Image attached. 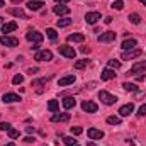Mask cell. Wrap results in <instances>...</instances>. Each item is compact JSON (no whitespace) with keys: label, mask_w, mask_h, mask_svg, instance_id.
<instances>
[{"label":"cell","mask_w":146,"mask_h":146,"mask_svg":"<svg viewBox=\"0 0 146 146\" xmlns=\"http://www.w3.org/2000/svg\"><path fill=\"white\" fill-rule=\"evenodd\" d=\"M66 41L68 42H83L85 41V36L80 34V33H73V34H68L66 36Z\"/></svg>","instance_id":"9a60e30c"},{"label":"cell","mask_w":146,"mask_h":146,"mask_svg":"<svg viewBox=\"0 0 146 146\" xmlns=\"http://www.w3.org/2000/svg\"><path fill=\"white\" fill-rule=\"evenodd\" d=\"M48 109L51 110V112H58V109H60V102L54 100V99L49 100V102H48Z\"/></svg>","instance_id":"d4e9b609"},{"label":"cell","mask_w":146,"mask_h":146,"mask_svg":"<svg viewBox=\"0 0 146 146\" xmlns=\"http://www.w3.org/2000/svg\"><path fill=\"white\" fill-rule=\"evenodd\" d=\"M66 2H70V0H56V3H60V5H63V3H66Z\"/></svg>","instance_id":"bcb514c9"},{"label":"cell","mask_w":146,"mask_h":146,"mask_svg":"<svg viewBox=\"0 0 146 146\" xmlns=\"http://www.w3.org/2000/svg\"><path fill=\"white\" fill-rule=\"evenodd\" d=\"M34 141V138H31V136H27V138H24V143H33Z\"/></svg>","instance_id":"ee69618b"},{"label":"cell","mask_w":146,"mask_h":146,"mask_svg":"<svg viewBox=\"0 0 146 146\" xmlns=\"http://www.w3.org/2000/svg\"><path fill=\"white\" fill-rule=\"evenodd\" d=\"M80 51H82L83 54H87V53L90 51V48H87V46H82V48H80Z\"/></svg>","instance_id":"ab89813d"},{"label":"cell","mask_w":146,"mask_h":146,"mask_svg":"<svg viewBox=\"0 0 146 146\" xmlns=\"http://www.w3.org/2000/svg\"><path fill=\"white\" fill-rule=\"evenodd\" d=\"M12 126L9 124V122H0V131H9Z\"/></svg>","instance_id":"74e56055"},{"label":"cell","mask_w":146,"mask_h":146,"mask_svg":"<svg viewBox=\"0 0 146 146\" xmlns=\"http://www.w3.org/2000/svg\"><path fill=\"white\" fill-rule=\"evenodd\" d=\"M73 82H75V75H66V76L60 78L58 85H60V87H66V85H72Z\"/></svg>","instance_id":"ffe728a7"},{"label":"cell","mask_w":146,"mask_h":146,"mask_svg":"<svg viewBox=\"0 0 146 146\" xmlns=\"http://www.w3.org/2000/svg\"><path fill=\"white\" fill-rule=\"evenodd\" d=\"M34 60H37V61H51V60H53V53H51L49 49L36 51V54H34Z\"/></svg>","instance_id":"7a4b0ae2"},{"label":"cell","mask_w":146,"mask_h":146,"mask_svg":"<svg viewBox=\"0 0 146 146\" xmlns=\"http://www.w3.org/2000/svg\"><path fill=\"white\" fill-rule=\"evenodd\" d=\"M82 109L85 110V112H88V114H94V112H97L99 106L95 102H92V100H83L82 102Z\"/></svg>","instance_id":"8992f818"},{"label":"cell","mask_w":146,"mask_h":146,"mask_svg":"<svg viewBox=\"0 0 146 146\" xmlns=\"http://www.w3.org/2000/svg\"><path fill=\"white\" fill-rule=\"evenodd\" d=\"M15 29H17V22H7V24L2 26V33H3V36H7V33H14Z\"/></svg>","instance_id":"e0dca14e"},{"label":"cell","mask_w":146,"mask_h":146,"mask_svg":"<svg viewBox=\"0 0 146 146\" xmlns=\"http://www.w3.org/2000/svg\"><path fill=\"white\" fill-rule=\"evenodd\" d=\"M141 54H143L141 49H129L122 53V60H134V58H139Z\"/></svg>","instance_id":"9c48e42d"},{"label":"cell","mask_w":146,"mask_h":146,"mask_svg":"<svg viewBox=\"0 0 146 146\" xmlns=\"http://www.w3.org/2000/svg\"><path fill=\"white\" fill-rule=\"evenodd\" d=\"M5 146H15V145H14V143H7Z\"/></svg>","instance_id":"816d5d0a"},{"label":"cell","mask_w":146,"mask_h":146,"mask_svg":"<svg viewBox=\"0 0 146 146\" xmlns=\"http://www.w3.org/2000/svg\"><path fill=\"white\" fill-rule=\"evenodd\" d=\"M58 51H60V54H63L65 58H70V60H73L75 56H76V51L73 49L72 46H58Z\"/></svg>","instance_id":"3957f363"},{"label":"cell","mask_w":146,"mask_h":146,"mask_svg":"<svg viewBox=\"0 0 146 146\" xmlns=\"http://www.w3.org/2000/svg\"><path fill=\"white\" fill-rule=\"evenodd\" d=\"M46 36L49 37L51 41H54V39L58 37V33H56L54 29H51V27H49V29H46Z\"/></svg>","instance_id":"1f68e13d"},{"label":"cell","mask_w":146,"mask_h":146,"mask_svg":"<svg viewBox=\"0 0 146 146\" xmlns=\"http://www.w3.org/2000/svg\"><path fill=\"white\" fill-rule=\"evenodd\" d=\"M138 114H139V115H146V104H143V106L138 109Z\"/></svg>","instance_id":"f35d334b"},{"label":"cell","mask_w":146,"mask_h":146,"mask_svg":"<svg viewBox=\"0 0 146 146\" xmlns=\"http://www.w3.org/2000/svg\"><path fill=\"white\" fill-rule=\"evenodd\" d=\"M87 134H88L90 139H102V138H104V133H102L100 129H95V127H90V129L87 131Z\"/></svg>","instance_id":"7c38bea8"},{"label":"cell","mask_w":146,"mask_h":146,"mask_svg":"<svg viewBox=\"0 0 146 146\" xmlns=\"http://www.w3.org/2000/svg\"><path fill=\"white\" fill-rule=\"evenodd\" d=\"M63 143H65L66 146H75L76 145V139L72 138V136H65V138H63Z\"/></svg>","instance_id":"83f0119b"},{"label":"cell","mask_w":146,"mask_h":146,"mask_svg":"<svg viewBox=\"0 0 146 146\" xmlns=\"http://www.w3.org/2000/svg\"><path fill=\"white\" fill-rule=\"evenodd\" d=\"M3 5H5V3H3V0H0V7H3Z\"/></svg>","instance_id":"f5cc1de1"},{"label":"cell","mask_w":146,"mask_h":146,"mask_svg":"<svg viewBox=\"0 0 146 146\" xmlns=\"http://www.w3.org/2000/svg\"><path fill=\"white\" fill-rule=\"evenodd\" d=\"M26 131H27V133H33V131H34V127H33V126H27V127H26Z\"/></svg>","instance_id":"f6af8a7d"},{"label":"cell","mask_w":146,"mask_h":146,"mask_svg":"<svg viewBox=\"0 0 146 146\" xmlns=\"http://www.w3.org/2000/svg\"><path fill=\"white\" fill-rule=\"evenodd\" d=\"M83 133V129L80 127V126H75V127H72V134H75V136H78V134H82Z\"/></svg>","instance_id":"8d00e7d4"},{"label":"cell","mask_w":146,"mask_h":146,"mask_svg":"<svg viewBox=\"0 0 146 146\" xmlns=\"http://www.w3.org/2000/svg\"><path fill=\"white\" fill-rule=\"evenodd\" d=\"M109 68H112V70H117V68H121V63H119L117 60H109Z\"/></svg>","instance_id":"d6a6232c"},{"label":"cell","mask_w":146,"mask_h":146,"mask_svg":"<svg viewBox=\"0 0 146 146\" xmlns=\"http://www.w3.org/2000/svg\"><path fill=\"white\" fill-rule=\"evenodd\" d=\"M114 39H115V33L114 31H106L99 36V42H110Z\"/></svg>","instance_id":"30bf717a"},{"label":"cell","mask_w":146,"mask_h":146,"mask_svg":"<svg viewBox=\"0 0 146 146\" xmlns=\"http://www.w3.org/2000/svg\"><path fill=\"white\" fill-rule=\"evenodd\" d=\"M88 63H90L88 60H78V61H75V65H73V66H75L76 70H82V68H85Z\"/></svg>","instance_id":"484cf974"},{"label":"cell","mask_w":146,"mask_h":146,"mask_svg":"<svg viewBox=\"0 0 146 146\" xmlns=\"http://www.w3.org/2000/svg\"><path fill=\"white\" fill-rule=\"evenodd\" d=\"M7 133H9V136H10L12 139H15V138H19V131H17V129H12V127H10V129H9Z\"/></svg>","instance_id":"d590c367"},{"label":"cell","mask_w":146,"mask_h":146,"mask_svg":"<svg viewBox=\"0 0 146 146\" xmlns=\"http://www.w3.org/2000/svg\"><path fill=\"white\" fill-rule=\"evenodd\" d=\"M9 14L14 17H21V19H29V15L22 10V9H9Z\"/></svg>","instance_id":"2e32d148"},{"label":"cell","mask_w":146,"mask_h":146,"mask_svg":"<svg viewBox=\"0 0 146 146\" xmlns=\"http://www.w3.org/2000/svg\"><path fill=\"white\" fill-rule=\"evenodd\" d=\"M53 12L56 14V15H68L70 14V7H66V5H54V9H53Z\"/></svg>","instance_id":"4fadbf2b"},{"label":"cell","mask_w":146,"mask_h":146,"mask_svg":"<svg viewBox=\"0 0 146 146\" xmlns=\"http://www.w3.org/2000/svg\"><path fill=\"white\" fill-rule=\"evenodd\" d=\"M61 104H63L65 109H73V107L76 106V100H75V97H65Z\"/></svg>","instance_id":"7402d4cb"},{"label":"cell","mask_w":146,"mask_h":146,"mask_svg":"<svg viewBox=\"0 0 146 146\" xmlns=\"http://www.w3.org/2000/svg\"><path fill=\"white\" fill-rule=\"evenodd\" d=\"M26 39L27 41H31V42H41L42 39H44V36L41 34V33H37V31H33V29H29L27 33H26Z\"/></svg>","instance_id":"277c9868"},{"label":"cell","mask_w":146,"mask_h":146,"mask_svg":"<svg viewBox=\"0 0 146 146\" xmlns=\"http://www.w3.org/2000/svg\"><path fill=\"white\" fill-rule=\"evenodd\" d=\"M139 2H141V3H143V5L146 7V0H139Z\"/></svg>","instance_id":"f907efd6"},{"label":"cell","mask_w":146,"mask_h":146,"mask_svg":"<svg viewBox=\"0 0 146 146\" xmlns=\"http://www.w3.org/2000/svg\"><path fill=\"white\" fill-rule=\"evenodd\" d=\"M70 24H72V19H58V22H56L58 27H68Z\"/></svg>","instance_id":"4316f807"},{"label":"cell","mask_w":146,"mask_h":146,"mask_svg":"<svg viewBox=\"0 0 146 146\" xmlns=\"http://www.w3.org/2000/svg\"><path fill=\"white\" fill-rule=\"evenodd\" d=\"M37 72H39V68H29V70H27L29 75H34V73H37Z\"/></svg>","instance_id":"60d3db41"},{"label":"cell","mask_w":146,"mask_h":146,"mask_svg":"<svg viewBox=\"0 0 146 146\" xmlns=\"http://www.w3.org/2000/svg\"><path fill=\"white\" fill-rule=\"evenodd\" d=\"M104 22H106V24H110V22H112V17H106V21H104Z\"/></svg>","instance_id":"7dc6e473"},{"label":"cell","mask_w":146,"mask_h":146,"mask_svg":"<svg viewBox=\"0 0 146 146\" xmlns=\"http://www.w3.org/2000/svg\"><path fill=\"white\" fill-rule=\"evenodd\" d=\"M0 42L7 48H15L19 46V39L17 37H10V36H0Z\"/></svg>","instance_id":"5b68a950"},{"label":"cell","mask_w":146,"mask_h":146,"mask_svg":"<svg viewBox=\"0 0 146 146\" xmlns=\"http://www.w3.org/2000/svg\"><path fill=\"white\" fill-rule=\"evenodd\" d=\"M0 24H2V17H0Z\"/></svg>","instance_id":"db71d44e"},{"label":"cell","mask_w":146,"mask_h":146,"mask_svg":"<svg viewBox=\"0 0 146 146\" xmlns=\"http://www.w3.org/2000/svg\"><path fill=\"white\" fill-rule=\"evenodd\" d=\"M2 100H3L5 104H14V102H19L21 97H19L17 94H12V92H10V94H5V95L2 97Z\"/></svg>","instance_id":"5bb4252c"},{"label":"cell","mask_w":146,"mask_h":146,"mask_svg":"<svg viewBox=\"0 0 146 146\" xmlns=\"http://www.w3.org/2000/svg\"><path fill=\"white\" fill-rule=\"evenodd\" d=\"M100 78L102 80H112V78H115V72L112 68H106L104 72L100 73Z\"/></svg>","instance_id":"603a6c76"},{"label":"cell","mask_w":146,"mask_h":146,"mask_svg":"<svg viewBox=\"0 0 146 146\" xmlns=\"http://www.w3.org/2000/svg\"><path fill=\"white\" fill-rule=\"evenodd\" d=\"M49 78H51V75H49V76H46V78H39V80H34V82H33V87H37V85H41V83H46Z\"/></svg>","instance_id":"e575fe53"},{"label":"cell","mask_w":146,"mask_h":146,"mask_svg":"<svg viewBox=\"0 0 146 146\" xmlns=\"http://www.w3.org/2000/svg\"><path fill=\"white\" fill-rule=\"evenodd\" d=\"M100 21V12H87V15H85V22L87 24H97Z\"/></svg>","instance_id":"52a82bcc"},{"label":"cell","mask_w":146,"mask_h":146,"mask_svg":"<svg viewBox=\"0 0 146 146\" xmlns=\"http://www.w3.org/2000/svg\"><path fill=\"white\" fill-rule=\"evenodd\" d=\"M110 7L115 9V10H122V9H124V2H122V0H115V2H112Z\"/></svg>","instance_id":"f546056e"},{"label":"cell","mask_w":146,"mask_h":146,"mask_svg":"<svg viewBox=\"0 0 146 146\" xmlns=\"http://www.w3.org/2000/svg\"><path fill=\"white\" fill-rule=\"evenodd\" d=\"M42 5H44V2H41V0H31V2H27V9L29 10H41L42 9Z\"/></svg>","instance_id":"ac0fdd59"},{"label":"cell","mask_w":146,"mask_h":146,"mask_svg":"<svg viewBox=\"0 0 146 146\" xmlns=\"http://www.w3.org/2000/svg\"><path fill=\"white\" fill-rule=\"evenodd\" d=\"M129 21H131V24H134V26H138V24L141 22V17H139L138 14H131V15H129Z\"/></svg>","instance_id":"4dcf8cb0"},{"label":"cell","mask_w":146,"mask_h":146,"mask_svg":"<svg viewBox=\"0 0 146 146\" xmlns=\"http://www.w3.org/2000/svg\"><path fill=\"white\" fill-rule=\"evenodd\" d=\"M99 100H100L102 104H106V106H114V104L117 102V97L112 95V94H109V92H106V90H100V92H99Z\"/></svg>","instance_id":"6da1fadb"},{"label":"cell","mask_w":146,"mask_h":146,"mask_svg":"<svg viewBox=\"0 0 146 146\" xmlns=\"http://www.w3.org/2000/svg\"><path fill=\"white\" fill-rule=\"evenodd\" d=\"M87 146H97V145H95V143H92V141H88V143H87Z\"/></svg>","instance_id":"c3c4849f"},{"label":"cell","mask_w":146,"mask_h":146,"mask_svg":"<svg viewBox=\"0 0 146 146\" xmlns=\"http://www.w3.org/2000/svg\"><path fill=\"white\" fill-rule=\"evenodd\" d=\"M145 70H146V61H138V63H134V66L131 68L129 75H138V73H143Z\"/></svg>","instance_id":"8fae6325"},{"label":"cell","mask_w":146,"mask_h":146,"mask_svg":"<svg viewBox=\"0 0 146 146\" xmlns=\"http://www.w3.org/2000/svg\"><path fill=\"white\" fill-rule=\"evenodd\" d=\"M31 49H33V51H39V44H37V42H34V44L31 46Z\"/></svg>","instance_id":"7bdbcfd3"},{"label":"cell","mask_w":146,"mask_h":146,"mask_svg":"<svg viewBox=\"0 0 146 146\" xmlns=\"http://www.w3.org/2000/svg\"><path fill=\"white\" fill-rule=\"evenodd\" d=\"M75 146H78V145H75Z\"/></svg>","instance_id":"11a10c76"},{"label":"cell","mask_w":146,"mask_h":146,"mask_svg":"<svg viewBox=\"0 0 146 146\" xmlns=\"http://www.w3.org/2000/svg\"><path fill=\"white\" fill-rule=\"evenodd\" d=\"M51 121L53 122H66V121H70V114H54V115H51Z\"/></svg>","instance_id":"44dd1931"},{"label":"cell","mask_w":146,"mask_h":146,"mask_svg":"<svg viewBox=\"0 0 146 146\" xmlns=\"http://www.w3.org/2000/svg\"><path fill=\"white\" fill-rule=\"evenodd\" d=\"M122 88L127 90V92H138V85L136 83H129V82H124L122 83Z\"/></svg>","instance_id":"cb8c5ba5"},{"label":"cell","mask_w":146,"mask_h":146,"mask_svg":"<svg viewBox=\"0 0 146 146\" xmlns=\"http://www.w3.org/2000/svg\"><path fill=\"white\" fill-rule=\"evenodd\" d=\"M107 122L117 126V124H121V117H117V115H109V117H107Z\"/></svg>","instance_id":"f1b7e54d"},{"label":"cell","mask_w":146,"mask_h":146,"mask_svg":"<svg viewBox=\"0 0 146 146\" xmlns=\"http://www.w3.org/2000/svg\"><path fill=\"white\" fill-rule=\"evenodd\" d=\"M22 0H12V3H21Z\"/></svg>","instance_id":"681fc988"},{"label":"cell","mask_w":146,"mask_h":146,"mask_svg":"<svg viewBox=\"0 0 146 146\" xmlns=\"http://www.w3.org/2000/svg\"><path fill=\"white\" fill-rule=\"evenodd\" d=\"M138 46V41L136 39H133V37H126L124 41H122V44H121V48L124 49V51H129V49H134Z\"/></svg>","instance_id":"ba28073f"},{"label":"cell","mask_w":146,"mask_h":146,"mask_svg":"<svg viewBox=\"0 0 146 146\" xmlns=\"http://www.w3.org/2000/svg\"><path fill=\"white\" fill-rule=\"evenodd\" d=\"M22 82H24V76H22V75H15V76L12 78V83H14V85H21Z\"/></svg>","instance_id":"836d02e7"},{"label":"cell","mask_w":146,"mask_h":146,"mask_svg":"<svg viewBox=\"0 0 146 146\" xmlns=\"http://www.w3.org/2000/svg\"><path fill=\"white\" fill-rule=\"evenodd\" d=\"M134 76H136L138 82H143V80H145V75H143V73H141V75H134Z\"/></svg>","instance_id":"b9f144b4"},{"label":"cell","mask_w":146,"mask_h":146,"mask_svg":"<svg viewBox=\"0 0 146 146\" xmlns=\"http://www.w3.org/2000/svg\"><path fill=\"white\" fill-rule=\"evenodd\" d=\"M133 110H134V106H133V104L129 102V104H126V106H122V107L119 109V114H121L122 117H127V115H129V114H131Z\"/></svg>","instance_id":"d6986e66"}]
</instances>
